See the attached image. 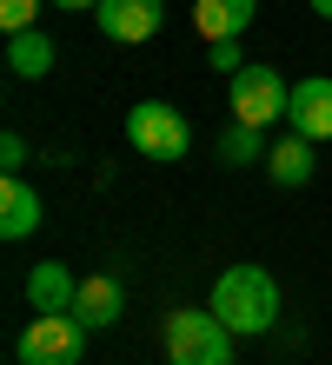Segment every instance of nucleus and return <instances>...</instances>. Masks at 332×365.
<instances>
[{
  "label": "nucleus",
  "mask_w": 332,
  "mask_h": 365,
  "mask_svg": "<svg viewBox=\"0 0 332 365\" xmlns=\"http://www.w3.org/2000/svg\"><path fill=\"white\" fill-rule=\"evenodd\" d=\"M7 67L20 73V80H40L54 67V40L40 34V27H27V34H7Z\"/></svg>",
  "instance_id": "obj_13"
},
{
  "label": "nucleus",
  "mask_w": 332,
  "mask_h": 365,
  "mask_svg": "<svg viewBox=\"0 0 332 365\" xmlns=\"http://www.w3.org/2000/svg\"><path fill=\"white\" fill-rule=\"evenodd\" d=\"M0 166H7V173H20V166H27V140H20V133L0 140Z\"/></svg>",
  "instance_id": "obj_17"
},
{
  "label": "nucleus",
  "mask_w": 332,
  "mask_h": 365,
  "mask_svg": "<svg viewBox=\"0 0 332 365\" xmlns=\"http://www.w3.org/2000/svg\"><path fill=\"white\" fill-rule=\"evenodd\" d=\"M213 67L219 73H239L246 60H239V40H213Z\"/></svg>",
  "instance_id": "obj_16"
},
{
  "label": "nucleus",
  "mask_w": 332,
  "mask_h": 365,
  "mask_svg": "<svg viewBox=\"0 0 332 365\" xmlns=\"http://www.w3.org/2000/svg\"><path fill=\"white\" fill-rule=\"evenodd\" d=\"M126 140H133V153H146V160H186L193 153V126L180 106H166V100H140L126 113Z\"/></svg>",
  "instance_id": "obj_3"
},
{
  "label": "nucleus",
  "mask_w": 332,
  "mask_h": 365,
  "mask_svg": "<svg viewBox=\"0 0 332 365\" xmlns=\"http://www.w3.org/2000/svg\"><path fill=\"white\" fill-rule=\"evenodd\" d=\"M286 100H293V87L273 67H239L233 73V120H246V126L286 120Z\"/></svg>",
  "instance_id": "obj_5"
},
{
  "label": "nucleus",
  "mask_w": 332,
  "mask_h": 365,
  "mask_svg": "<svg viewBox=\"0 0 332 365\" xmlns=\"http://www.w3.org/2000/svg\"><path fill=\"white\" fill-rule=\"evenodd\" d=\"M94 20H100L106 40H153L166 20V0H100Z\"/></svg>",
  "instance_id": "obj_6"
},
{
  "label": "nucleus",
  "mask_w": 332,
  "mask_h": 365,
  "mask_svg": "<svg viewBox=\"0 0 332 365\" xmlns=\"http://www.w3.org/2000/svg\"><path fill=\"white\" fill-rule=\"evenodd\" d=\"M166 365H233V326L206 312H166Z\"/></svg>",
  "instance_id": "obj_2"
},
{
  "label": "nucleus",
  "mask_w": 332,
  "mask_h": 365,
  "mask_svg": "<svg viewBox=\"0 0 332 365\" xmlns=\"http://www.w3.org/2000/svg\"><path fill=\"white\" fill-rule=\"evenodd\" d=\"M266 173H273L279 186H306V180H313V140H306V133L279 140L273 153H266Z\"/></svg>",
  "instance_id": "obj_12"
},
{
  "label": "nucleus",
  "mask_w": 332,
  "mask_h": 365,
  "mask_svg": "<svg viewBox=\"0 0 332 365\" xmlns=\"http://www.w3.org/2000/svg\"><path fill=\"white\" fill-rule=\"evenodd\" d=\"M206 306L226 319L233 332H273V319H279V286H273V272L266 266H226L213 279V299Z\"/></svg>",
  "instance_id": "obj_1"
},
{
  "label": "nucleus",
  "mask_w": 332,
  "mask_h": 365,
  "mask_svg": "<svg viewBox=\"0 0 332 365\" xmlns=\"http://www.w3.org/2000/svg\"><path fill=\"white\" fill-rule=\"evenodd\" d=\"M34 226H40V192L20 173H7V186H0V240H27Z\"/></svg>",
  "instance_id": "obj_10"
},
{
  "label": "nucleus",
  "mask_w": 332,
  "mask_h": 365,
  "mask_svg": "<svg viewBox=\"0 0 332 365\" xmlns=\"http://www.w3.org/2000/svg\"><path fill=\"white\" fill-rule=\"evenodd\" d=\"M74 292H80V279L54 266V259H40L27 272V299H34V312H74Z\"/></svg>",
  "instance_id": "obj_11"
},
{
  "label": "nucleus",
  "mask_w": 332,
  "mask_h": 365,
  "mask_svg": "<svg viewBox=\"0 0 332 365\" xmlns=\"http://www.w3.org/2000/svg\"><path fill=\"white\" fill-rule=\"evenodd\" d=\"M286 120H293V133H306V140H332V80L306 73L293 87V100H286Z\"/></svg>",
  "instance_id": "obj_7"
},
{
  "label": "nucleus",
  "mask_w": 332,
  "mask_h": 365,
  "mask_svg": "<svg viewBox=\"0 0 332 365\" xmlns=\"http://www.w3.org/2000/svg\"><path fill=\"white\" fill-rule=\"evenodd\" d=\"M219 160H226V166H253V160H266V126L233 120L226 133H219Z\"/></svg>",
  "instance_id": "obj_14"
},
{
  "label": "nucleus",
  "mask_w": 332,
  "mask_h": 365,
  "mask_svg": "<svg viewBox=\"0 0 332 365\" xmlns=\"http://www.w3.org/2000/svg\"><path fill=\"white\" fill-rule=\"evenodd\" d=\"M120 312H126V292H120V279H106V272L80 279V292H74V319H80L86 332H106Z\"/></svg>",
  "instance_id": "obj_8"
},
{
  "label": "nucleus",
  "mask_w": 332,
  "mask_h": 365,
  "mask_svg": "<svg viewBox=\"0 0 332 365\" xmlns=\"http://www.w3.org/2000/svg\"><path fill=\"white\" fill-rule=\"evenodd\" d=\"M313 14H319V20H332V0H313Z\"/></svg>",
  "instance_id": "obj_19"
},
{
  "label": "nucleus",
  "mask_w": 332,
  "mask_h": 365,
  "mask_svg": "<svg viewBox=\"0 0 332 365\" xmlns=\"http://www.w3.org/2000/svg\"><path fill=\"white\" fill-rule=\"evenodd\" d=\"M54 7H66V14H80V7H100V0H54Z\"/></svg>",
  "instance_id": "obj_18"
},
{
  "label": "nucleus",
  "mask_w": 332,
  "mask_h": 365,
  "mask_svg": "<svg viewBox=\"0 0 332 365\" xmlns=\"http://www.w3.org/2000/svg\"><path fill=\"white\" fill-rule=\"evenodd\" d=\"M253 14H259V0H193L199 40H239L253 27Z\"/></svg>",
  "instance_id": "obj_9"
},
{
  "label": "nucleus",
  "mask_w": 332,
  "mask_h": 365,
  "mask_svg": "<svg viewBox=\"0 0 332 365\" xmlns=\"http://www.w3.org/2000/svg\"><path fill=\"white\" fill-rule=\"evenodd\" d=\"M34 20H40V0H0V27L7 34H27Z\"/></svg>",
  "instance_id": "obj_15"
},
{
  "label": "nucleus",
  "mask_w": 332,
  "mask_h": 365,
  "mask_svg": "<svg viewBox=\"0 0 332 365\" xmlns=\"http://www.w3.org/2000/svg\"><path fill=\"white\" fill-rule=\"evenodd\" d=\"M80 352H86V326L74 312H40L34 326L14 339L20 365H80Z\"/></svg>",
  "instance_id": "obj_4"
}]
</instances>
